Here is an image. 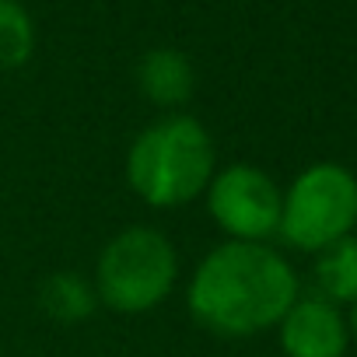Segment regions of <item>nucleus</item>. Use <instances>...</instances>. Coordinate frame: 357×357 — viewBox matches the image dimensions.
Returning a JSON list of instances; mask_svg holds the SVG:
<instances>
[{
	"label": "nucleus",
	"mask_w": 357,
	"mask_h": 357,
	"mask_svg": "<svg viewBox=\"0 0 357 357\" xmlns=\"http://www.w3.org/2000/svg\"><path fill=\"white\" fill-rule=\"evenodd\" d=\"M315 294L333 305H354L357 301V238L347 235L333 242L329 249L315 252Z\"/></svg>",
	"instance_id": "9"
},
{
	"label": "nucleus",
	"mask_w": 357,
	"mask_h": 357,
	"mask_svg": "<svg viewBox=\"0 0 357 357\" xmlns=\"http://www.w3.org/2000/svg\"><path fill=\"white\" fill-rule=\"evenodd\" d=\"M301 280L273 242H218L186 280V308L221 340H252L287 315Z\"/></svg>",
	"instance_id": "1"
},
{
	"label": "nucleus",
	"mask_w": 357,
	"mask_h": 357,
	"mask_svg": "<svg viewBox=\"0 0 357 357\" xmlns=\"http://www.w3.org/2000/svg\"><path fill=\"white\" fill-rule=\"evenodd\" d=\"M137 91L161 112H186L193 91H197V67L193 60L175 46H154L147 50L133 67Z\"/></svg>",
	"instance_id": "7"
},
{
	"label": "nucleus",
	"mask_w": 357,
	"mask_h": 357,
	"mask_svg": "<svg viewBox=\"0 0 357 357\" xmlns=\"http://www.w3.org/2000/svg\"><path fill=\"white\" fill-rule=\"evenodd\" d=\"M357 228V175L340 161L305 165L280 204L277 238L301 252H322Z\"/></svg>",
	"instance_id": "4"
},
{
	"label": "nucleus",
	"mask_w": 357,
	"mask_h": 357,
	"mask_svg": "<svg viewBox=\"0 0 357 357\" xmlns=\"http://www.w3.org/2000/svg\"><path fill=\"white\" fill-rule=\"evenodd\" d=\"M218 144L193 112H161L126 147L123 178L151 211H183L204 200L218 172Z\"/></svg>",
	"instance_id": "2"
},
{
	"label": "nucleus",
	"mask_w": 357,
	"mask_h": 357,
	"mask_svg": "<svg viewBox=\"0 0 357 357\" xmlns=\"http://www.w3.org/2000/svg\"><path fill=\"white\" fill-rule=\"evenodd\" d=\"M284 357H343L350 347V326L340 305L312 294H298L287 315L277 322Z\"/></svg>",
	"instance_id": "6"
},
{
	"label": "nucleus",
	"mask_w": 357,
	"mask_h": 357,
	"mask_svg": "<svg viewBox=\"0 0 357 357\" xmlns=\"http://www.w3.org/2000/svg\"><path fill=\"white\" fill-rule=\"evenodd\" d=\"M36 18L22 0H0V70H18L36 56Z\"/></svg>",
	"instance_id": "10"
},
{
	"label": "nucleus",
	"mask_w": 357,
	"mask_h": 357,
	"mask_svg": "<svg viewBox=\"0 0 357 357\" xmlns=\"http://www.w3.org/2000/svg\"><path fill=\"white\" fill-rule=\"evenodd\" d=\"M39 308H43L46 319H53L60 326H77V322H88L102 305H98L91 273L53 270L39 284Z\"/></svg>",
	"instance_id": "8"
},
{
	"label": "nucleus",
	"mask_w": 357,
	"mask_h": 357,
	"mask_svg": "<svg viewBox=\"0 0 357 357\" xmlns=\"http://www.w3.org/2000/svg\"><path fill=\"white\" fill-rule=\"evenodd\" d=\"M183 277V259L172 242L154 225L119 228L95 256L91 284L98 305L116 315H147L161 308Z\"/></svg>",
	"instance_id": "3"
},
{
	"label": "nucleus",
	"mask_w": 357,
	"mask_h": 357,
	"mask_svg": "<svg viewBox=\"0 0 357 357\" xmlns=\"http://www.w3.org/2000/svg\"><path fill=\"white\" fill-rule=\"evenodd\" d=\"M280 204L284 186L252 161L218 165L204 193V211L225 242H273L280 231Z\"/></svg>",
	"instance_id": "5"
},
{
	"label": "nucleus",
	"mask_w": 357,
	"mask_h": 357,
	"mask_svg": "<svg viewBox=\"0 0 357 357\" xmlns=\"http://www.w3.org/2000/svg\"><path fill=\"white\" fill-rule=\"evenodd\" d=\"M347 326H350V336L357 340V301L350 305V315H347Z\"/></svg>",
	"instance_id": "11"
}]
</instances>
